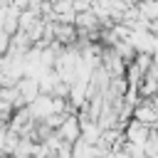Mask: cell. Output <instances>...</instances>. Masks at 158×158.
I'll return each instance as SVG.
<instances>
[{
    "instance_id": "3",
    "label": "cell",
    "mask_w": 158,
    "mask_h": 158,
    "mask_svg": "<svg viewBox=\"0 0 158 158\" xmlns=\"http://www.w3.org/2000/svg\"><path fill=\"white\" fill-rule=\"evenodd\" d=\"M148 133H151V126H148V123H141V121H136V118H128L126 126H123V136H126V141H131V143H143V141L148 138Z\"/></svg>"
},
{
    "instance_id": "6",
    "label": "cell",
    "mask_w": 158,
    "mask_h": 158,
    "mask_svg": "<svg viewBox=\"0 0 158 158\" xmlns=\"http://www.w3.org/2000/svg\"><path fill=\"white\" fill-rule=\"evenodd\" d=\"M121 151H126V156H128V158H146L143 143H131V141H123Z\"/></svg>"
},
{
    "instance_id": "4",
    "label": "cell",
    "mask_w": 158,
    "mask_h": 158,
    "mask_svg": "<svg viewBox=\"0 0 158 158\" xmlns=\"http://www.w3.org/2000/svg\"><path fill=\"white\" fill-rule=\"evenodd\" d=\"M156 116H158V109L153 106V101H151V99H143V101H138V104L133 106V116H131V118H136V121H141V123L153 126Z\"/></svg>"
},
{
    "instance_id": "7",
    "label": "cell",
    "mask_w": 158,
    "mask_h": 158,
    "mask_svg": "<svg viewBox=\"0 0 158 158\" xmlns=\"http://www.w3.org/2000/svg\"><path fill=\"white\" fill-rule=\"evenodd\" d=\"M7 47H10V35H7L5 30H0V54H5Z\"/></svg>"
},
{
    "instance_id": "1",
    "label": "cell",
    "mask_w": 158,
    "mask_h": 158,
    "mask_svg": "<svg viewBox=\"0 0 158 158\" xmlns=\"http://www.w3.org/2000/svg\"><path fill=\"white\" fill-rule=\"evenodd\" d=\"M101 67H104L111 77H123V74H126V62L116 54L114 47H101Z\"/></svg>"
},
{
    "instance_id": "2",
    "label": "cell",
    "mask_w": 158,
    "mask_h": 158,
    "mask_svg": "<svg viewBox=\"0 0 158 158\" xmlns=\"http://www.w3.org/2000/svg\"><path fill=\"white\" fill-rule=\"evenodd\" d=\"M54 131H57V133H59V136H62L64 141H69V143H72V141H77V138L81 136L79 116H77L74 111H72V114H67V116H64V121L59 123V128H54Z\"/></svg>"
},
{
    "instance_id": "5",
    "label": "cell",
    "mask_w": 158,
    "mask_h": 158,
    "mask_svg": "<svg viewBox=\"0 0 158 158\" xmlns=\"http://www.w3.org/2000/svg\"><path fill=\"white\" fill-rule=\"evenodd\" d=\"M52 32H54V40L59 42V44H72L74 40H77V27L74 25H69V22H52Z\"/></svg>"
}]
</instances>
